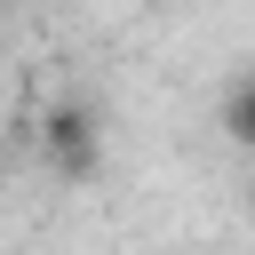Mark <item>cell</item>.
I'll return each mask as SVG.
<instances>
[{"label": "cell", "instance_id": "cell-1", "mask_svg": "<svg viewBox=\"0 0 255 255\" xmlns=\"http://www.w3.org/2000/svg\"><path fill=\"white\" fill-rule=\"evenodd\" d=\"M223 135H231V143H255V80H239V88L223 96Z\"/></svg>", "mask_w": 255, "mask_h": 255}]
</instances>
